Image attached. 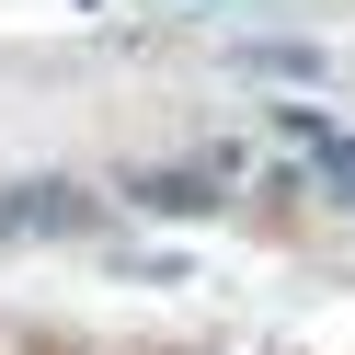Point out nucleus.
<instances>
[{"mask_svg":"<svg viewBox=\"0 0 355 355\" xmlns=\"http://www.w3.org/2000/svg\"><path fill=\"white\" fill-rule=\"evenodd\" d=\"M298 138L321 149V172H332V184H344V195H355V138H332V126H309V115H298Z\"/></svg>","mask_w":355,"mask_h":355,"instance_id":"nucleus-2","label":"nucleus"},{"mask_svg":"<svg viewBox=\"0 0 355 355\" xmlns=\"http://www.w3.org/2000/svg\"><path fill=\"white\" fill-rule=\"evenodd\" d=\"M69 230H92V195H69V184H0V241H69Z\"/></svg>","mask_w":355,"mask_h":355,"instance_id":"nucleus-1","label":"nucleus"}]
</instances>
